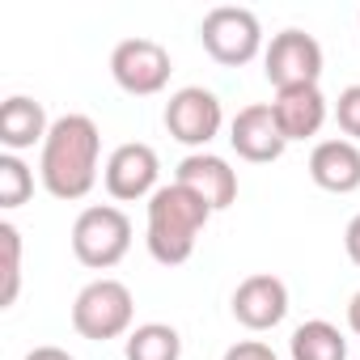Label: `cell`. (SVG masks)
<instances>
[{"label": "cell", "instance_id": "obj_1", "mask_svg": "<svg viewBox=\"0 0 360 360\" xmlns=\"http://www.w3.org/2000/svg\"><path fill=\"white\" fill-rule=\"evenodd\" d=\"M98 161H102V131L89 115H60L39 153V178L51 200H85L98 187Z\"/></svg>", "mask_w": 360, "mask_h": 360}, {"label": "cell", "instance_id": "obj_2", "mask_svg": "<svg viewBox=\"0 0 360 360\" xmlns=\"http://www.w3.org/2000/svg\"><path fill=\"white\" fill-rule=\"evenodd\" d=\"M217 212L183 183H165L157 187V195L148 200V225H144V246L161 267H183L195 246L200 233L208 229Z\"/></svg>", "mask_w": 360, "mask_h": 360}, {"label": "cell", "instance_id": "obj_3", "mask_svg": "<svg viewBox=\"0 0 360 360\" xmlns=\"http://www.w3.org/2000/svg\"><path fill=\"white\" fill-rule=\"evenodd\" d=\"M131 318H136V301L131 288L123 280H89L77 301H72V330L89 343H106V339H127L131 335Z\"/></svg>", "mask_w": 360, "mask_h": 360}, {"label": "cell", "instance_id": "obj_4", "mask_svg": "<svg viewBox=\"0 0 360 360\" xmlns=\"http://www.w3.org/2000/svg\"><path fill=\"white\" fill-rule=\"evenodd\" d=\"M131 250V221L115 204H89L72 221V255L89 271H110Z\"/></svg>", "mask_w": 360, "mask_h": 360}, {"label": "cell", "instance_id": "obj_5", "mask_svg": "<svg viewBox=\"0 0 360 360\" xmlns=\"http://www.w3.org/2000/svg\"><path fill=\"white\" fill-rule=\"evenodd\" d=\"M200 43L204 51L221 64V68H242L250 64L263 47V26L250 9H238V5H221L212 9L204 22H200Z\"/></svg>", "mask_w": 360, "mask_h": 360}, {"label": "cell", "instance_id": "obj_6", "mask_svg": "<svg viewBox=\"0 0 360 360\" xmlns=\"http://www.w3.org/2000/svg\"><path fill=\"white\" fill-rule=\"evenodd\" d=\"M225 123V110H221V98L204 85H183V89H174L169 102H165V131L178 140V144H187L195 153H204V144L217 140Z\"/></svg>", "mask_w": 360, "mask_h": 360}, {"label": "cell", "instance_id": "obj_7", "mask_svg": "<svg viewBox=\"0 0 360 360\" xmlns=\"http://www.w3.org/2000/svg\"><path fill=\"white\" fill-rule=\"evenodd\" d=\"M174 60L157 39H123L110 51V77L123 94L131 98H153L169 85Z\"/></svg>", "mask_w": 360, "mask_h": 360}, {"label": "cell", "instance_id": "obj_8", "mask_svg": "<svg viewBox=\"0 0 360 360\" xmlns=\"http://www.w3.org/2000/svg\"><path fill=\"white\" fill-rule=\"evenodd\" d=\"M157 178H161V157H157L153 144H140V140L119 144L102 165V187L119 204L153 200L157 195Z\"/></svg>", "mask_w": 360, "mask_h": 360}, {"label": "cell", "instance_id": "obj_9", "mask_svg": "<svg viewBox=\"0 0 360 360\" xmlns=\"http://www.w3.org/2000/svg\"><path fill=\"white\" fill-rule=\"evenodd\" d=\"M263 77L280 89H297V85H318L322 77V43L305 30H280L271 34L267 51H263Z\"/></svg>", "mask_w": 360, "mask_h": 360}, {"label": "cell", "instance_id": "obj_10", "mask_svg": "<svg viewBox=\"0 0 360 360\" xmlns=\"http://www.w3.org/2000/svg\"><path fill=\"white\" fill-rule=\"evenodd\" d=\"M229 309L246 330H271L288 318V284L271 271H255L233 288Z\"/></svg>", "mask_w": 360, "mask_h": 360}, {"label": "cell", "instance_id": "obj_11", "mask_svg": "<svg viewBox=\"0 0 360 360\" xmlns=\"http://www.w3.org/2000/svg\"><path fill=\"white\" fill-rule=\"evenodd\" d=\"M229 144L242 161H255V165H267V161H280L288 140L276 123V110L271 102H255V106H242L229 123Z\"/></svg>", "mask_w": 360, "mask_h": 360}, {"label": "cell", "instance_id": "obj_12", "mask_svg": "<svg viewBox=\"0 0 360 360\" xmlns=\"http://www.w3.org/2000/svg\"><path fill=\"white\" fill-rule=\"evenodd\" d=\"M174 183L191 187L212 212H225L229 204H238V169L217 153H187L174 169Z\"/></svg>", "mask_w": 360, "mask_h": 360}, {"label": "cell", "instance_id": "obj_13", "mask_svg": "<svg viewBox=\"0 0 360 360\" xmlns=\"http://www.w3.org/2000/svg\"><path fill=\"white\" fill-rule=\"evenodd\" d=\"M309 178H314V187H322L330 195L360 191V144L347 136L318 140L309 153Z\"/></svg>", "mask_w": 360, "mask_h": 360}, {"label": "cell", "instance_id": "obj_14", "mask_svg": "<svg viewBox=\"0 0 360 360\" xmlns=\"http://www.w3.org/2000/svg\"><path fill=\"white\" fill-rule=\"evenodd\" d=\"M271 110H276V123H280V131H284L288 144H292V140H309V136H318L322 123H326V98H322L318 85L280 89L276 102H271Z\"/></svg>", "mask_w": 360, "mask_h": 360}, {"label": "cell", "instance_id": "obj_15", "mask_svg": "<svg viewBox=\"0 0 360 360\" xmlns=\"http://www.w3.org/2000/svg\"><path fill=\"white\" fill-rule=\"evenodd\" d=\"M51 131V119L43 110V102L26 98V94H13L5 98V106H0V144H5V153H26V148H43Z\"/></svg>", "mask_w": 360, "mask_h": 360}, {"label": "cell", "instance_id": "obj_16", "mask_svg": "<svg viewBox=\"0 0 360 360\" xmlns=\"http://www.w3.org/2000/svg\"><path fill=\"white\" fill-rule=\"evenodd\" d=\"M288 356L292 360H347V339L335 322L326 318H309L292 330L288 339Z\"/></svg>", "mask_w": 360, "mask_h": 360}, {"label": "cell", "instance_id": "obj_17", "mask_svg": "<svg viewBox=\"0 0 360 360\" xmlns=\"http://www.w3.org/2000/svg\"><path fill=\"white\" fill-rule=\"evenodd\" d=\"M123 356L127 360H183V335L165 322L131 326V335L123 339Z\"/></svg>", "mask_w": 360, "mask_h": 360}, {"label": "cell", "instance_id": "obj_18", "mask_svg": "<svg viewBox=\"0 0 360 360\" xmlns=\"http://www.w3.org/2000/svg\"><path fill=\"white\" fill-rule=\"evenodd\" d=\"M34 195V174L18 153H0V208H22Z\"/></svg>", "mask_w": 360, "mask_h": 360}, {"label": "cell", "instance_id": "obj_19", "mask_svg": "<svg viewBox=\"0 0 360 360\" xmlns=\"http://www.w3.org/2000/svg\"><path fill=\"white\" fill-rule=\"evenodd\" d=\"M0 250H5V288H0V305H13L22 292V233L18 225H0Z\"/></svg>", "mask_w": 360, "mask_h": 360}, {"label": "cell", "instance_id": "obj_20", "mask_svg": "<svg viewBox=\"0 0 360 360\" xmlns=\"http://www.w3.org/2000/svg\"><path fill=\"white\" fill-rule=\"evenodd\" d=\"M335 123H339V131H343L347 140L360 144V85H347V89L339 94V102H335Z\"/></svg>", "mask_w": 360, "mask_h": 360}, {"label": "cell", "instance_id": "obj_21", "mask_svg": "<svg viewBox=\"0 0 360 360\" xmlns=\"http://www.w3.org/2000/svg\"><path fill=\"white\" fill-rule=\"evenodd\" d=\"M225 360H276V352H271L263 339H238V343L225 352Z\"/></svg>", "mask_w": 360, "mask_h": 360}, {"label": "cell", "instance_id": "obj_22", "mask_svg": "<svg viewBox=\"0 0 360 360\" xmlns=\"http://www.w3.org/2000/svg\"><path fill=\"white\" fill-rule=\"evenodd\" d=\"M343 250H347V259L360 267V212L347 221V229H343Z\"/></svg>", "mask_w": 360, "mask_h": 360}, {"label": "cell", "instance_id": "obj_23", "mask_svg": "<svg viewBox=\"0 0 360 360\" xmlns=\"http://www.w3.org/2000/svg\"><path fill=\"white\" fill-rule=\"evenodd\" d=\"M22 360H77V356L64 352V347H56V343H43V347H30Z\"/></svg>", "mask_w": 360, "mask_h": 360}, {"label": "cell", "instance_id": "obj_24", "mask_svg": "<svg viewBox=\"0 0 360 360\" xmlns=\"http://www.w3.org/2000/svg\"><path fill=\"white\" fill-rule=\"evenodd\" d=\"M347 326H352V335H360V288H356L352 301H347Z\"/></svg>", "mask_w": 360, "mask_h": 360}, {"label": "cell", "instance_id": "obj_25", "mask_svg": "<svg viewBox=\"0 0 360 360\" xmlns=\"http://www.w3.org/2000/svg\"><path fill=\"white\" fill-rule=\"evenodd\" d=\"M356 22H360V13H356Z\"/></svg>", "mask_w": 360, "mask_h": 360}]
</instances>
